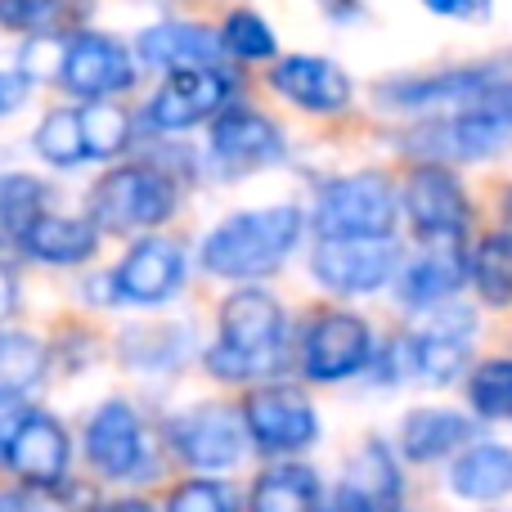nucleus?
Returning a JSON list of instances; mask_svg holds the SVG:
<instances>
[{
  "mask_svg": "<svg viewBox=\"0 0 512 512\" xmlns=\"http://www.w3.org/2000/svg\"><path fill=\"white\" fill-rule=\"evenodd\" d=\"M490 86H499V68H450L436 77H409L382 86V104L396 108H463L477 104Z\"/></svg>",
  "mask_w": 512,
  "mask_h": 512,
  "instance_id": "17",
  "label": "nucleus"
},
{
  "mask_svg": "<svg viewBox=\"0 0 512 512\" xmlns=\"http://www.w3.org/2000/svg\"><path fill=\"white\" fill-rule=\"evenodd\" d=\"M90 9V0H0V27L14 32H54L77 23Z\"/></svg>",
  "mask_w": 512,
  "mask_h": 512,
  "instance_id": "30",
  "label": "nucleus"
},
{
  "mask_svg": "<svg viewBox=\"0 0 512 512\" xmlns=\"http://www.w3.org/2000/svg\"><path fill=\"white\" fill-rule=\"evenodd\" d=\"M36 153L54 167H77L86 158V135H81V113H50L41 126H36Z\"/></svg>",
  "mask_w": 512,
  "mask_h": 512,
  "instance_id": "32",
  "label": "nucleus"
},
{
  "mask_svg": "<svg viewBox=\"0 0 512 512\" xmlns=\"http://www.w3.org/2000/svg\"><path fill=\"white\" fill-rule=\"evenodd\" d=\"M472 279V256H463L459 239H436V248L418 256L409 270H400V301L414 310H432L436 301H450Z\"/></svg>",
  "mask_w": 512,
  "mask_h": 512,
  "instance_id": "18",
  "label": "nucleus"
},
{
  "mask_svg": "<svg viewBox=\"0 0 512 512\" xmlns=\"http://www.w3.org/2000/svg\"><path fill=\"white\" fill-rule=\"evenodd\" d=\"M400 198L382 171H360V176L333 180L319 194L315 230L319 239H391L396 230Z\"/></svg>",
  "mask_w": 512,
  "mask_h": 512,
  "instance_id": "4",
  "label": "nucleus"
},
{
  "mask_svg": "<svg viewBox=\"0 0 512 512\" xmlns=\"http://www.w3.org/2000/svg\"><path fill=\"white\" fill-rule=\"evenodd\" d=\"M373 360V337L369 324L360 315H346V310H328L315 324L306 328V342H301V364L315 382H342L351 373H360Z\"/></svg>",
  "mask_w": 512,
  "mask_h": 512,
  "instance_id": "7",
  "label": "nucleus"
},
{
  "mask_svg": "<svg viewBox=\"0 0 512 512\" xmlns=\"http://www.w3.org/2000/svg\"><path fill=\"white\" fill-rule=\"evenodd\" d=\"M45 212V185L32 176H0V248H23Z\"/></svg>",
  "mask_w": 512,
  "mask_h": 512,
  "instance_id": "26",
  "label": "nucleus"
},
{
  "mask_svg": "<svg viewBox=\"0 0 512 512\" xmlns=\"http://www.w3.org/2000/svg\"><path fill=\"white\" fill-rule=\"evenodd\" d=\"M14 306H18V279L5 270V265H0V324L14 315Z\"/></svg>",
  "mask_w": 512,
  "mask_h": 512,
  "instance_id": "39",
  "label": "nucleus"
},
{
  "mask_svg": "<svg viewBox=\"0 0 512 512\" xmlns=\"http://www.w3.org/2000/svg\"><path fill=\"white\" fill-rule=\"evenodd\" d=\"M99 248V225L95 221H77V216H50L41 212L36 225L27 230L23 252H32L36 261H54V265H77L86 256H95Z\"/></svg>",
  "mask_w": 512,
  "mask_h": 512,
  "instance_id": "23",
  "label": "nucleus"
},
{
  "mask_svg": "<svg viewBox=\"0 0 512 512\" xmlns=\"http://www.w3.org/2000/svg\"><path fill=\"white\" fill-rule=\"evenodd\" d=\"M432 14L441 18H463V23H481L495 9V0H423Z\"/></svg>",
  "mask_w": 512,
  "mask_h": 512,
  "instance_id": "37",
  "label": "nucleus"
},
{
  "mask_svg": "<svg viewBox=\"0 0 512 512\" xmlns=\"http://www.w3.org/2000/svg\"><path fill=\"white\" fill-rule=\"evenodd\" d=\"M45 364H50V351H45L41 337L0 333V400H14L18 391L41 382Z\"/></svg>",
  "mask_w": 512,
  "mask_h": 512,
  "instance_id": "29",
  "label": "nucleus"
},
{
  "mask_svg": "<svg viewBox=\"0 0 512 512\" xmlns=\"http://www.w3.org/2000/svg\"><path fill=\"white\" fill-rule=\"evenodd\" d=\"M230 99V77L221 68H176L167 77V86L153 95L149 104V122L158 131H189L203 117L221 113Z\"/></svg>",
  "mask_w": 512,
  "mask_h": 512,
  "instance_id": "13",
  "label": "nucleus"
},
{
  "mask_svg": "<svg viewBox=\"0 0 512 512\" xmlns=\"http://www.w3.org/2000/svg\"><path fill=\"white\" fill-rule=\"evenodd\" d=\"M63 45L54 41L50 32H36L32 36V45L23 50V77L32 81V77H63Z\"/></svg>",
  "mask_w": 512,
  "mask_h": 512,
  "instance_id": "36",
  "label": "nucleus"
},
{
  "mask_svg": "<svg viewBox=\"0 0 512 512\" xmlns=\"http://www.w3.org/2000/svg\"><path fill=\"white\" fill-rule=\"evenodd\" d=\"M18 99H23V81L0 77V113H5V108H14Z\"/></svg>",
  "mask_w": 512,
  "mask_h": 512,
  "instance_id": "40",
  "label": "nucleus"
},
{
  "mask_svg": "<svg viewBox=\"0 0 512 512\" xmlns=\"http://www.w3.org/2000/svg\"><path fill=\"white\" fill-rule=\"evenodd\" d=\"M225 41H216L207 27L198 23H158L140 36V59L153 68H212L216 50Z\"/></svg>",
  "mask_w": 512,
  "mask_h": 512,
  "instance_id": "22",
  "label": "nucleus"
},
{
  "mask_svg": "<svg viewBox=\"0 0 512 512\" xmlns=\"http://www.w3.org/2000/svg\"><path fill=\"white\" fill-rule=\"evenodd\" d=\"M180 283H185V252H180V243L144 239L113 270V297L126 301V306H158V301L176 297Z\"/></svg>",
  "mask_w": 512,
  "mask_h": 512,
  "instance_id": "12",
  "label": "nucleus"
},
{
  "mask_svg": "<svg viewBox=\"0 0 512 512\" xmlns=\"http://www.w3.org/2000/svg\"><path fill=\"white\" fill-rule=\"evenodd\" d=\"M472 283H477L481 301L495 310L512 306V230L486 234L472 252Z\"/></svg>",
  "mask_w": 512,
  "mask_h": 512,
  "instance_id": "27",
  "label": "nucleus"
},
{
  "mask_svg": "<svg viewBox=\"0 0 512 512\" xmlns=\"http://www.w3.org/2000/svg\"><path fill=\"white\" fill-rule=\"evenodd\" d=\"M86 450L104 477H131L144 463V427L126 400H108L86 427Z\"/></svg>",
  "mask_w": 512,
  "mask_h": 512,
  "instance_id": "15",
  "label": "nucleus"
},
{
  "mask_svg": "<svg viewBox=\"0 0 512 512\" xmlns=\"http://www.w3.org/2000/svg\"><path fill=\"white\" fill-rule=\"evenodd\" d=\"M477 423L454 409H414V414L400 423V450L409 463H436L445 454H454L459 445L472 441Z\"/></svg>",
  "mask_w": 512,
  "mask_h": 512,
  "instance_id": "20",
  "label": "nucleus"
},
{
  "mask_svg": "<svg viewBox=\"0 0 512 512\" xmlns=\"http://www.w3.org/2000/svg\"><path fill=\"white\" fill-rule=\"evenodd\" d=\"M301 239V212L292 203L265 207V212H243L216 225L203 243V265L216 279H265L279 274L288 252Z\"/></svg>",
  "mask_w": 512,
  "mask_h": 512,
  "instance_id": "1",
  "label": "nucleus"
},
{
  "mask_svg": "<svg viewBox=\"0 0 512 512\" xmlns=\"http://www.w3.org/2000/svg\"><path fill=\"white\" fill-rule=\"evenodd\" d=\"M176 212V185L158 167H122L90 194V221L104 234H131L162 225Z\"/></svg>",
  "mask_w": 512,
  "mask_h": 512,
  "instance_id": "5",
  "label": "nucleus"
},
{
  "mask_svg": "<svg viewBox=\"0 0 512 512\" xmlns=\"http://www.w3.org/2000/svg\"><path fill=\"white\" fill-rule=\"evenodd\" d=\"M167 512H234L230 508V495H225L221 481H207V477H194L171 495Z\"/></svg>",
  "mask_w": 512,
  "mask_h": 512,
  "instance_id": "35",
  "label": "nucleus"
},
{
  "mask_svg": "<svg viewBox=\"0 0 512 512\" xmlns=\"http://www.w3.org/2000/svg\"><path fill=\"white\" fill-rule=\"evenodd\" d=\"M270 86L306 113H337V108L351 104V77L333 59H315V54L283 59L270 72Z\"/></svg>",
  "mask_w": 512,
  "mask_h": 512,
  "instance_id": "16",
  "label": "nucleus"
},
{
  "mask_svg": "<svg viewBox=\"0 0 512 512\" xmlns=\"http://www.w3.org/2000/svg\"><path fill=\"white\" fill-rule=\"evenodd\" d=\"M504 216H508V225H512V189L504 194Z\"/></svg>",
  "mask_w": 512,
  "mask_h": 512,
  "instance_id": "43",
  "label": "nucleus"
},
{
  "mask_svg": "<svg viewBox=\"0 0 512 512\" xmlns=\"http://www.w3.org/2000/svg\"><path fill=\"white\" fill-rule=\"evenodd\" d=\"M396 261L391 239H319L310 270L333 292H378L396 274Z\"/></svg>",
  "mask_w": 512,
  "mask_h": 512,
  "instance_id": "6",
  "label": "nucleus"
},
{
  "mask_svg": "<svg viewBox=\"0 0 512 512\" xmlns=\"http://www.w3.org/2000/svg\"><path fill=\"white\" fill-rule=\"evenodd\" d=\"M243 423L248 436L261 445L265 454L279 450H306L319 436V418L310 409V400L292 387H256L243 400Z\"/></svg>",
  "mask_w": 512,
  "mask_h": 512,
  "instance_id": "8",
  "label": "nucleus"
},
{
  "mask_svg": "<svg viewBox=\"0 0 512 512\" xmlns=\"http://www.w3.org/2000/svg\"><path fill=\"white\" fill-rule=\"evenodd\" d=\"M243 427L234 409L221 405H203V409H189V414L171 418L167 436L176 445V454L189 463V468H234L243 459Z\"/></svg>",
  "mask_w": 512,
  "mask_h": 512,
  "instance_id": "10",
  "label": "nucleus"
},
{
  "mask_svg": "<svg viewBox=\"0 0 512 512\" xmlns=\"http://www.w3.org/2000/svg\"><path fill=\"white\" fill-rule=\"evenodd\" d=\"M346 486H351L373 512H396V504H400V468L387 454V445L382 441L364 445L360 459L346 468Z\"/></svg>",
  "mask_w": 512,
  "mask_h": 512,
  "instance_id": "25",
  "label": "nucleus"
},
{
  "mask_svg": "<svg viewBox=\"0 0 512 512\" xmlns=\"http://www.w3.org/2000/svg\"><path fill=\"white\" fill-rule=\"evenodd\" d=\"M472 409L481 418H512V360H490L468 382Z\"/></svg>",
  "mask_w": 512,
  "mask_h": 512,
  "instance_id": "33",
  "label": "nucleus"
},
{
  "mask_svg": "<svg viewBox=\"0 0 512 512\" xmlns=\"http://www.w3.org/2000/svg\"><path fill=\"white\" fill-rule=\"evenodd\" d=\"M212 153L234 167H261L283 153V135L256 108H225L212 126Z\"/></svg>",
  "mask_w": 512,
  "mask_h": 512,
  "instance_id": "19",
  "label": "nucleus"
},
{
  "mask_svg": "<svg viewBox=\"0 0 512 512\" xmlns=\"http://www.w3.org/2000/svg\"><path fill=\"white\" fill-rule=\"evenodd\" d=\"M63 86L81 99H104V95H117L135 81V63L113 36H72L68 41V54H63Z\"/></svg>",
  "mask_w": 512,
  "mask_h": 512,
  "instance_id": "14",
  "label": "nucleus"
},
{
  "mask_svg": "<svg viewBox=\"0 0 512 512\" xmlns=\"http://www.w3.org/2000/svg\"><path fill=\"white\" fill-rule=\"evenodd\" d=\"M319 512H373L369 504H364V499L360 495H355V490L351 486H342V490H337V495L333 499H328V504L324 508H319Z\"/></svg>",
  "mask_w": 512,
  "mask_h": 512,
  "instance_id": "38",
  "label": "nucleus"
},
{
  "mask_svg": "<svg viewBox=\"0 0 512 512\" xmlns=\"http://www.w3.org/2000/svg\"><path fill=\"white\" fill-rule=\"evenodd\" d=\"M450 490L472 504H495L512 490V450L495 441H481L463 450L450 468Z\"/></svg>",
  "mask_w": 512,
  "mask_h": 512,
  "instance_id": "21",
  "label": "nucleus"
},
{
  "mask_svg": "<svg viewBox=\"0 0 512 512\" xmlns=\"http://www.w3.org/2000/svg\"><path fill=\"white\" fill-rule=\"evenodd\" d=\"M423 162H481L512 149V81L490 86L477 104H463L454 117L432 122L409 140Z\"/></svg>",
  "mask_w": 512,
  "mask_h": 512,
  "instance_id": "3",
  "label": "nucleus"
},
{
  "mask_svg": "<svg viewBox=\"0 0 512 512\" xmlns=\"http://www.w3.org/2000/svg\"><path fill=\"white\" fill-rule=\"evenodd\" d=\"M99 512H153V508L140 504V499H122V504H104Z\"/></svg>",
  "mask_w": 512,
  "mask_h": 512,
  "instance_id": "41",
  "label": "nucleus"
},
{
  "mask_svg": "<svg viewBox=\"0 0 512 512\" xmlns=\"http://www.w3.org/2000/svg\"><path fill=\"white\" fill-rule=\"evenodd\" d=\"M0 512H32L18 495H0Z\"/></svg>",
  "mask_w": 512,
  "mask_h": 512,
  "instance_id": "42",
  "label": "nucleus"
},
{
  "mask_svg": "<svg viewBox=\"0 0 512 512\" xmlns=\"http://www.w3.org/2000/svg\"><path fill=\"white\" fill-rule=\"evenodd\" d=\"M414 342V373L432 387L454 382L468 369V337L463 333H441V328H427V333L409 337Z\"/></svg>",
  "mask_w": 512,
  "mask_h": 512,
  "instance_id": "28",
  "label": "nucleus"
},
{
  "mask_svg": "<svg viewBox=\"0 0 512 512\" xmlns=\"http://www.w3.org/2000/svg\"><path fill=\"white\" fill-rule=\"evenodd\" d=\"M319 508V477L301 463H283L256 477L252 512H315Z\"/></svg>",
  "mask_w": 512,
  "mask_h": 512,
  "instance_id": "24",
  "label": "nucleus"
},
{
  "mask_svg": "<svg viewBox=\"0 0 512 512\" xmlns=\"http://www.w3.org/2000/svg\"><path fill=\"white\" fill-rule=\"evenodd\" d=\"M81 135H86V158H117L131 144V117L126 108L95 99L90 108H81Z\"/></svg>",
  "mask_w": 512,
  "mask_h": 512,
  "instance_id": "31",
  "label": "nucleus"
},
{
  "mask_svg": "<svg viewBox=\"0 0 512 512\" xmlns=\"http://www.w3.org/2000/svg\"><path fill=\"white\" fill-rule=\"evenodd\" d=\"M279 351H283L279 301L261 288L234 292L221 310V342L207 355L216 378H225V382L265 378V373H274V364H279Z\"/></svg>",
  "mask_w": 512,
  "mask_h": 512,
  "instance_id": "2",
  "label": "nucleus"
},
{
  "mask_svg": "<svg viewBox=\"0 0 512 512\" xmlns=\"http://www.w3.org/2000/svg\"><path fill=\"white\" fill-rule=\"evenodd\" d=\"M5 463L32 490H54L68 472V432L41 409H27L5 445Z\"/></svg>",
  "mask_w": 512,
  "mask_h": 512,
  "instance_id": "11",
  "label": "nucleus"
},
{
  "mask_svg": "<svg viewBox=\"0 0 512 512\" xmlns=\"http://www.w3.org/2000/svg\"><path fill=\"white\" fill-rule=\"evenodd\" d=\"M405 212L423 239H463L468 230V194H463L459 176L441 162H423L409 171L405 185Z\"/></svg>",
  "mask_w": 512,
  "mask_h": 512,
  "instance_id": "9",
  "label": "nucleus"
},
{
  "mask_svg": "<svg viewBox=\"0 0 512 512\" xmlns=\"http://www.w3.org/2000/svg\"><path fill=\"white\" fill-rule=\"evenodd\" d=\"M225 50L234 54V59H270L274 54V32L261 23L256 14H248V9H239V14H230V23H225L221 32Z\"/></svg>",
  "mask_w": 512,
  "mask_h": 512,
  "instance_id": "34",
  "label": "nucleus"
}]
</instances>
